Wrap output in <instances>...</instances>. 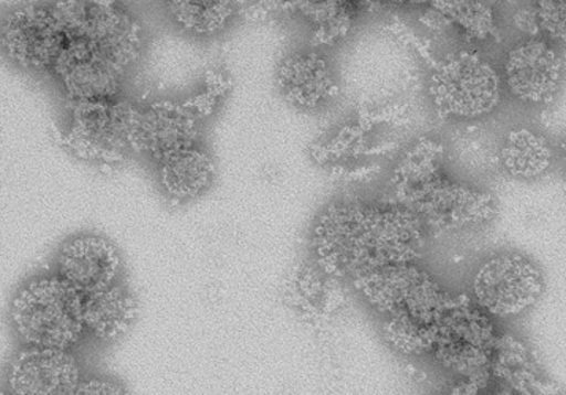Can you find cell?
<instances>
[{"instance_id":"cell-1","label":"cell","mask_w":566,"mask_h":395,"mask_svg":"<svg viewBox=\"0 0 566 395\" xmlns=\"http://www.w3.org/2000/svg\"><path fill=\"white\" fill-rule=\"evenodd\" d=\"M428 228L402 204L336 201L315 218L312 255L333 277L353 280L388 266L417 263Z\"/></svg>"},{"instance_id":"cell-2","label":"cell","mask_w":566,"mask_h":395,"mask_svg":"<svg viewBox=\"0 0 566 395\" xmlns=\"http://www.w3.org/2000/svg\"><path fill=\"white\" fill-rule=\"evenodd\" d=\"M83 303L57 274L32 277L14 291L10 323L24 346L70 351L86 335Z\"/></svg>"},{"instance_id":"cell-3","label":"cell","mask_w":566,"mask_h":395,"mask_svg":"<svg viewBox=\"0 0 566 395\" xmlns=\"http://www.w3.org/2000/svg\"><path fill=\"white\" fill-rule=\"evenodd\" d=\"M499 332L470 296H453L432 329L431 356L453 382L488 376Z\"/></svg>"},{"instance_id":"cell-4","label":"cell","mask_w":566,"mask_h":395,"mask_svg":"<svg viewBox=\"0 0 566 395\" xmlns=\"http://www.w3.org/2000/svg\"><path fill=\"white\" fill-rule=\"evenodd\" d=\"M364 302L381 317H410L433 325L453 301L429 270L418 263L388 266L352 280Z\"/></svg>"},{"instance_id":"cell-5","label":"cell","mask_w":566,"mask_h":395,"mask_svg":"<svg viewBox=\"0 0 566 395\" xmlns=\"http://www.w3.org/2000/svg\"><path fill=\"white\" fill-rule=\"evenodd\" d=\"M139 109L120 98L70 100L65 145L87 162H123L128 152H135Z\"/></svg>"},{"instance_id":"cell-6","label":"cell","mask_w":566,"mask_h":395,"mask_svg":"<svg viewBox=\"0 0 566 395\" xmlns=\"http://www.w3.org/2000/svg\"><path fill=\"white\" fill-rule=\"evenodd\" d=\"M429 97L440 116L478 119L497 108L502 78L494 65L475 51H458L433 68Z\"/></svg>"},{"instance_id":"cell-7","label":"cell","mask_w":566,"mask_h":395,"mask_svg":"<svg viewBox=\"0 0 566 395\" xmlns=\"http://www.w3.org/2000/svg\"><path fill=\"white\" fill-rule=\"evenodd\" d=\"M543 291V270L520 252L489 255L470 279V298L489 317L499 320L527 313L542 299Z\"/></svg>"},{"instance_id":"cell-8","label":"cell","mask_w":566,"mask_h":395,"mask_svg":"<svg viewBox=\"0 0 566 395\" xmlns=\"http://www.w3.org/2000/svg\"><path fill=\"white\" fill-rule=\"evenodd\" d=\"M397 198L433 232H465L497 215V201L491 193L451 178L447 171Z\"/></svg>"},{"instance_id":"cell-9","label":"cell","mask_w":566,"mask_h":395,"mask_svg":"<svg viewBox=\"0 0 566 395\" xmlns=\"http://www.w3.org/2000/svg\"><path fill=\"white\" fill-rule=\"evenodd\" d=\"M53 9L65 35L83 36L120 72L142 56V25L119 3L56 2Z\"/></svg>"},{"instance_id":"cell-10","label":"cell","mask_w":566,"mask_h":395,"mask_svg":"<svg viewBox=\"0 0 566 395\" xmlns=\"http://www.w3.org/2000/svg\"><path fill=\"white\" fill-rule=\"evenodd\" d=\"M65 31L53 6L20 7L2 20V50L24 71L53 68L65 45Z\"/></svg>"},{"instance_id":"cell-11","label":"cell","mask_w":566,"mask_h":395,"mask_svg":"<svg viewBox=\"0 0 566 395\" xmlns=\"http://www.w3.org/2000/svg\"><path fill=\"white\" fill-rule=\"evenodd\" d=\"M503 73L514 98L522 104L547 105L564 84L565 64L553 43L531 36L511 47Z\"/></svg>"},{"instance_id":"cell-12","label":"cell","mask_w":566,"mask_h":395,"mask_svg":"<svg viewBox=\"0 0 566 395\" xmlns=\"http://www.w3.org/2000/svg\"><path fill=\"white\" fill-rule=\"evenodd\" d=\"M81 382L72 351L23 346L7 365L3 389L10 395H75Z\"/></svg>"},{"instance_id":"cell-13","label":"cell","mask_w":566,"mask_h":395,"mask_svg":"<svg viewBox=\"0 0 566 395\" xmlns=\"http://www.w3.org/2000/svg\"><path fill=\"white\" fill-rule=\"evenodd\" d=\"M54 268L61 279L86 296L117 284L124 261L119 248L108 237L81 233L61 245Z\"/></svg>"},{"instance_id":"cell-14","label":"cell","mask_w":566,"mask_h":395,"mask_svg":"<svg viewBox=\"0 0 566 395\" xmlns=\"http://www.w3.org/2000/svg\"><path fill=\"white\" fill-rule=\"evenodd\" d=\"M53 72L70 100H113L119 98L125 73L114 67L87 40L65 35Z\"/></svg>"},{"instance_id":"cell-15","label":"cell","mask_w":566,"mask_h":395,"mask_svg":"<svg viewBox=\"0 0 566 395\" xmlns=\"http://www.w3.org/2000/svg\"><path fill=\"white\" fill-rule=\"evenodd\" d=\"M200 122L187 104L154 102L139 109L135 152L164 162L175 153L195 148L200 138Z\"/></svg>"},{"instance_id":"cell-16","label":"cell","mask_w":566,"mask_h":395,"mask_svg":"<svg viewBox=\"0 0 566 395\" xmlns=\"http://www.w3.org/2000/svg\"><path fill=\"white\" fill-rule=\"evenodd\" d=\"M275 83L289 104L303 109L318 108L339 94L328 58L315 51H295L283 57Z\"/></svg>"},{"instance_id":"cell-17","label":"cell","mask_w":566,"mask_h":395,"mask_svg":"<svg viewBox=\"0 0 566 395\" xmlns=\"http://www.w3.org/2000/svg\"><path fill=\"white\" fill-rule=\"evenodd\" d=\"M492 383L513 395H555L527 342L511 332L499 334L491 360Z\"/></svg>"},{"instance_id":"cell-18","label":"cell","mask_w":566,"mask_h":395,"mask_svg":"<svg viewBox=\"0 0 566 395\" xmlns=\"http://www.w3.org/2000/svg\"><path fill=\"white\" fill-rule=\"evenodd\" d=\"M83 314L86 334L98 342L113 343L134 325L138 299L127 285L117 281L105 290L84 296Z\"/></svg>"},{"instance_id":"cell-19","label":"cell","mask_w":566,"mask_h":395,"mask_svg":"<svg viewBox=\"0 0 566 395\" xmlns=\"http://www.w3.org/2000/svg\"><path fill=\"white\" fill-rule=\"evenodd\" d=\"M499 162L521 181L542 178L554 163V149L544 135L531 127L511 128L499 146Z\"/></svg>"},{"instance_id":"cell-20","label":"cell","mask_w":566,"mask_h":395,"mask_svg":"<svg viewBox=\"0 0 566 395\" xmlns=\"http://www.w3.org/2000/svg\"><path fill=\"white\" fill-rule=\"evenodd\" d=\"M214 160L198 146L175 153L159 163L160 185L168 196L179 201L203 195L214 181Z\"/></svg>"},{"instance_id":"cell-21","label":"cell","mask_w":566,"mask_h":395,"mask_svg":"<svg viewBox=\"0 0 566 395\" xmlns=\"http://www.w3.org/2000/svg\"><path fill=\"white\" fill-rule=\"evenodd\" d=\"M431 12L436 21L453 25L470 42H488L499 35L494 7L488 2H433Z\"/></svg>"},{"instance_id":"cell-22","label":"cell","mask_w":566,"mask_h":395,"mask_svg":"<svg viewBox=\"0 0 566 395\" xmlns=\"http://www.w3.org/2000/svg\"><path fill=\"white\" fill-rule=\"evenodd\" d=\"M444 148L432 138H421L397 162L392 173V185L397 196L431 181L444 171Z\"/></svg>"},{"instance_id":"cell-23","label":"cell","mask_w":566,"mask_h":395,"mask_svg":"<svg viewBox=\"0 0 566 395\" xmlns=\"http://www.w3.org/2000/svg\"><path fill=\"white\" fill-rule=\"evenodd\" d=\"M167 9L182 31L200 36L219 34L234 14L233 3L223 0H171Z\"/></svg>"},{"instance_id":"cell-24","label":"cell","mask_w":566,"mask_h":395,"mask_svg":"<svg viewBox=\"0 0 566 395\" xmlns=\"http://www.w3.org/2000/svg\"><path fill=\"white\" fill-rule=\"evenodd\" d=\"M433 325L419 323L410 317H385L381 338L395 353L403 357H422L431 354Z\"/></svg>"},{"instance_id":"cell-25","label":"cell","mask_w":566,"mask_h":395,"mask_svg":"<svg viewBox=\"0 0 566 395\" xmlns=\"http://www.w3.org/2000/svg\"><path fill=\"white\" fill-rule=\"evenodd\" d=\"M301 10L315 25L318 43H333L350 29L355 6L348 2H306Z\"/></svg>"},{"instance_id":"cell-26","label":"cell","mask_w":566,"mask_h":395,"mask_svg":"<svg viewBox=\"0 0 566 395\" xmlns=\"http://www.w3.org/2000/svg\"><path fill=\"white\" fill-rule=\"evenodd\" d=\"M539 34L547 42L566 45V0H542L535 3Z\"/></svg>"},{"instance_id":"cell-27","label":"cell","mask_w":566,"mask_h":395,"mask_svg":"<svg viewBox=\"0 0 566 395\" xmlns=\"http://www.w3.org/2000/svg\"><path fill=\"white\" fill-rule=\"evenodd\" d=\"M486 138L467 135L459 142V156L462 162L472 164L475 170H491V156H497L499 152H491V142H483Z\"/></svg>"},{"instance_id":"cell-28","label":"cell","mask_w":566,"mask_h":395,"mask_svg":"<svg viewBox=\"0 0 566 395\" xmlns=\"http://www.w3.org/2000/svg\"><path fill=\"white\" fill-rule=\"evenodd\" d=\"M75 395H134L127 386L108 375H91L83 378Z\"/></svg>"},{"instance_id":"cell-29","label":"cell","mask_w":566,"mask_h":395,"mask_svg":"<svg viewBox=\"0 0 566 395\" xmlns=\"http://www.w3.org/2000/svg\"><path fill=\"white\" fill-rule=\"evenodd\" d=\"M488 389H481V387L472 386L469 383H453L451 384L450 391L444 395H484Z\"/></svg>"},{"instance_id":"cell-30","label":"cell","mask_w":566,"mask_h":395,"mask_svg":"<svg viewBox=\"0 0 566 395\" xmlns=\"http://www.w3.org/2000/svg\"><path fill=\"white\" fill-rule=\"evenodd\" d=\"M562 152H564V159L566 162V141L564 142V145H562Z\"/></svg>"},{"instance_id":"cell-31","label":"cell","mask_w":566,"mask_h":395,"mask_svg":"<svg viewBox=\"0 0 566 395\" xmlns=\"http://www.w3.org/2000/svg\"><path fill=\"white\" fill-rule=\"evenodd\" d=\"M2 395H10L6 389H2Z\"/></svg>"}]
</instances>
